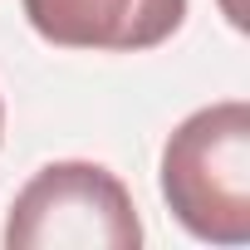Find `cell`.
Wrapping results in <instances>:
<instances>
[{
    "instance_id": "3",
    "label": "cell",
    "mask_w": 250,
    "mask_h": 250,
    "mask_svg": "<svg viewBox=\"0 0 250 250\" xmlns=\"http://www.w3.org/2000/svg\"><path fill=\"white\" fill-rule=\"evenodd\" d=\"M25 20L59 49L138 54L182 30L187 0H25Z\"/></svg>"
},
{
    "instance_id": "4",
    "label": "cell",
    "mask_w": 250,
    "mask_h": 250,
    "mask_svg": "<svg viewBox=\"0 0 250 250\" xmlns=\"http://www.w3.org/2000/svg\"><path fill=\"white\" fill-rule=\"evenodd\" d=\"M0 123H5V108H0Z\"/></svg>"
},
{
    "instance_id": "1",
    "label": "cell",
    "mask_w": 250,
    "mask_h": 250,
    "mask_svg": "<svg viewBox=\"0 0 250 250\" xmlns=\"http://www.w3.org/2000/svg\"><path fill=\"white\" fill-rule=\"evenodd\" d=\"M162 196L172 216L211 245L250 240V103L196 108L162 147Z\"/></svg>"
},
{
    "instance_id": "2",
    "label": "cell",
    "mask_w": 250,
    "mask_h": 250,
    "mask_svg": "<svg viewBox=\"0 0 250 250\" xmlns=\"http://www.w3.org/2000/svg\"><path fill=\"white\" fill-rule=\"evenodd\" d=\"M10 250H138L143 221L138 206L108 167L98 162H49L40 167L10 216Z\"/></svg>"
}]
</instances>
